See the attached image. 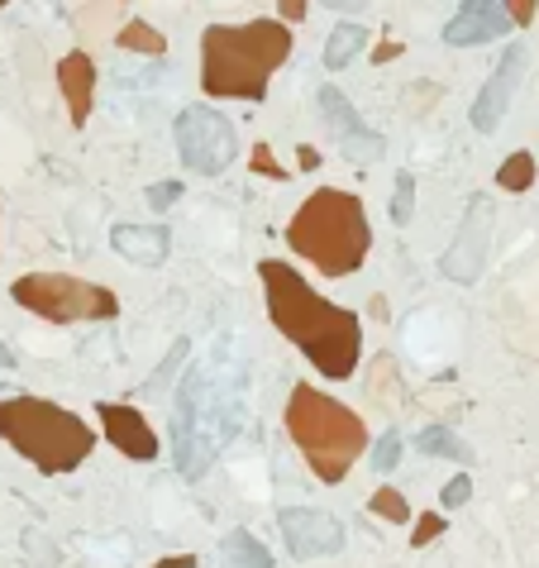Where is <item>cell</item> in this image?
<instances>
[{
  "instance_id": "cell-1",
  "label": "cell",
  "mask_w": 539,
  "mask_h": 568,
  "mask_svg": "<svg viewBox=\"0 0 539 568\" xmlns=\"http://www.w3.org/2000/svg\"><path fill=\"white\" fill-rule=\"evenodd\" d=\"M258 282H263L272 325L282 330L305 358H311V368L320 377L344 383V377L358 373L363 325H358L354 311L325 301L297 268L282 264V258H263V264H258Z\"/></svg>"
},
{
  "instance_id": "cell-2",
  "label": "cell",
  "mask_w": 539,
  "mask_h": 568,
  "mask_svg": "<svg viewBox=\"0 0 539 568\" xmlns=\"http://www.w3.org/2000/svg\"><path fill=\"white\" fill-rule=\"evenodd\" d=\"M287 57L291 29L282 20L211 24L201 34V92L215 100H263Z\"/></svg>"
},
{
  "instance_id": "cell-3",
  "label": "cell",
  "mask_w": 539,
  "mask_h": 568,
  "mask_svg": "<svg viewBox=\"0 0 539 568\" xmlns=\"http://www.w3.org/2000/svg\"><path fill=\"white\" fill-rule=\"evenodd\" d=\"M287 244L325 278H348V272L368 264V249H373L368 211H363V201L354 192L320 186L287 221Z\"/></svg>"
},
{
  "instance_id": "cell-4",
  "label": "cell",
  "mask_w": 539,
  "mask_h": 568,
  "mask_svg": "<svg viewBox=\"0 0 539 568\" xmlns=\"http://www.w3.org/2000/svg\"><path fill=\"white\" fill-rule=\"evenodd\" d=\"M0 440L48 478L72 473L96 449V435L77 411L43 397H24V392L0 401Z\"/></svg>"
},
{
  "instance_id": "cell-5",
  "label": "cell",
  "mask_w": 539,
  "mask_h": 568,
  "mask_svg": "<svg viewBox=\"0 0 539 568\" xmlns=\"http://www.w3.org/2000/svg\"><path fill=\"white\" fill-rule=\"evenodd\" d=\"M287 435L305 454L320 483H344L348 469L368 449V426L358 420V411H348L344 401H334L305 383L291 387L287 397Z\"/></svg>"
},
{
  "instance_id": "cell-6",
  "label": "cell",
  "mask_w": 539,
  "mask_h": 568,
  "mask_svg": "<svg viewBox=\"0 0 539 568\" xmlns=\"http://www.w3.org/2000/svg\"><path fill=\"white\" fill-rule=\"evenodd\" d=\"M10 297L53 325H96L120 315V297L110 287L72 278V272H24L20 282H10Z\"/></svg>"
},
{
  "instance_id": "cell-7",
  "label": "cell",
  "mask_w": 539,
  "mask_h": 568,
  "mask_svg": "<svg viewBox=\"0 0 539 568\" xmlns=\"http://www.w3.org/2000/svg\"><path fill=\"white\" fill-rule=\"evenodd\" d=\"M172 139H177L182 168H192L196 178H220L239 153L235 125H229L215 106H186L177 115V125H172Z\"/></svg>"
},
{
  "instance_id": "cell-8",
  "label": "cell",
  "mask_w": 539,
  "mask_h": 568,
  "mask_svg": "<svg viewBox=\"0 0 539 568\" xmlns=\"http://www.w3.org/2000/svg\"><path fill=\"white\" fill-rule=\"evenodd\" d=\"M492 235H497V201L477 192V196H468V206H463V215H459V235H454V244H449L444 258H440L444 278L459 282V287H468V282L483 278Z\"/></svg>"
},
{
  "instance_id": "cell-9",
  "label": "cell",
  "mask_w": 539,
  "mask_h": 568,
  "mask_svg": "<svg viewBox=\"0 0 539 568\" xmlns=\"http://www.w3.org/2000/svg\"><path fill=\"white\" fill-rule=\"evenodd\" d=\"M282 540L297 559H325V555H344V521L325 512V506H287L282 516Z\"/></svg>"
},
{
  "instance_id": "cell-10",
  "label": "cell",
  "mask_w": 539,
  "mask_h": 568,
  "mask_svg": "<svg viewBox=\"0 0 539 568\" xmlns=\"http://www.w3.org/2000/svg\"><path fill=\"white\" fill-rule=\"evenodd\" d=\"M320 115H325V125L339 135V149L348 163H377V158L387 153L382 135H373V129L363 125V115L354 110V100H348L339 86H320Z\"/></svg>"
},
{
  "instance_id": "cell-11",
  "label": "cell",
  "mask_w": 539,
  "mask_h": 568,
  "mask_svg": "<svg viewBox=\"0 0 539 568\" xmlns=\"http://www.w3.org/2000/svg\"><path fill=\"white\" fill-rule=\"evenodd\" d=\"M526 63H530L526 43H511V49L497 57V72L483 82V92H477V100H473V125L483 129V135H492V129L502 125V115L511 110V96H516L520 77H526Z\"/></svg>"
},
{
  "instance_id": "cell-12",
  "label": "cell",
  "mask_w": 539,
  "mask_h": 568,
  "mask_svg": "<svg viewBox=\"0 0 539 568\" xmlns=\"http://www.w3.org/2000/svg\"><path fill=\"white\" fill-rule=\"evenodd\" d=\"M96 420H100V430H106V440L134 463H153L158 449H163L153 426L143 420V411H134V406H125V401H96Z\"/></svg>"
},
{
  "instance_id": "cell-13",
  "label": "cell",
  "mask_w": 539,
  "mask_h": 568,
  "mask_svg": "<svg viewBox=\"0 0 539 568\" xmlns=\"http://www.w3.org/2000/svg\"><path fill=\"white\" fill-rule=\"evenodd\" d=\"M511 29H516L511 14L497 0H463L444 24V43L449 49H473V43H492V39L511 34Z\"/></svg>"
},
{
  "instance_id": "cell-14",
  "label": "cell",
  "mask_w": 539,
  "mask_h": 568,
  "mask_svg": "<svg viewBox=\"0 0 539 568\" xmlns=\"http://www.w3.org/2000/svg\"><path fill=\"white\" fill-rule=\"evenodd\" d=\"M57 92L67 100V120L72 125H86L91 120V106H96V63L86 53H67L57 63Z\"/></svg>"
},
{
  "instance_id": "cell-15",
  "label": "cell",
  "mask_w": 539,
  "mask_h": 568,
  "mask_svg": "<svg viewBox=\"0 0 539 568\" xmlns=\"http://www.w3.org/2000/svg\"><path fill=\"white\" fill-rule=\"evenodd\" d=\"M110 244H115V254L129 258V264H139V268H158L172 254V235L163 225H115Z\"/></svg>"
},
{
  "instance_id": "cell-16",
  "label": "cell",
  "mask_w": 539,
  "mask_h": 568,
  "mask_svg": "<svg viewBox=\"0 0 539 568\" xmlns=\"http://www.w3.org/2000/svg\"><path fill=\"white\" fill-rule=\"evenodd\" d=\"M220 568H272L268 545L249 531H229L220 540Z\"/></svg>"
},
{
  "instance_id": "cell-17",
  "label": "cell",
  "mask_w": 539,
  "mask_h": 568,
  "mask_svg": "<svg viewBox=\"0 0 539 568\" xmlns=\"http://www.w3.org/2000/svg\"><path fill=\"white\" fill-rule=\"evenodd\" d=\"M416 449L420 454H430V459H449V463H463V469H473V449L459 440L454 430H444V426H425L416 435Z\"/></svg>"
},
{
  "instance_id": "cell-18",
  "label": "cell",
  "mask_w": 539,
  "mask_h": 568,
  "mask_svg": "<svg viewBox=\"0 0 539 568\" xmlns=\"http://www.w3.org/2000/svg\"><path fill=\"white\" fill-rule=\"evenodd\" d=\"M115 49H120V53H139V57H163L168 39L158 34L149 20H139V14H134V20H125V29L115 34Z\"/></svg>"
},
{
  "instance_id": "cell-19",
  "label": "cell",
  "mask_w": 539,
  "mask_h": 568,
  "mask_svg": "<svg viewBox=\"0 0 539 568\" xmlns=\"http://www.w3.org/2000/svg\"><path fill=\"white\" fill-rule=\"evenodd\" d=\"M363 43H368V29L363 24H339L330 34V43H325V67L330 72H339V67H348L354 57L363 53Z\"/></svg>"
},
{
  "instance_id": "cell-20",
  "label": "cell",
  "mask_w": 539,
  "mask_h": 568,
  "mask_svg": "<svg viewBox=\"0 0 539 568\" xmlns=\"http://www.w3.org/2000/svg\"><path fill=\"white\" fill-rule=\"evenodd\" d=\"M497 186H502V192H530V186H535V153H526V149H520V153H511V158H506V163L497 168Z\"/></svg>"
},
{
  "instance_id": "cell-21",
  "label": "cell",
  "mask_w": 539,
  "mask_h": 568,
  "mask_svg": "<svg viewBox=\"0 0 539 568\" xmlns=\"http://www.w3.org/2000/svg\"><path fill=\"white\" fill-rule=\"evenodd\" d=\"M368 512H373V516H382L387 526H401V521L411 516V506H406V497H401L397 487H377L373 497H368Z\"/></svg>"
},
{
  "instance_id": "cell-22",
  "label": "cell",
  "mask_w": 539,
  "mask_h": 568,
  "mask_svg": "<svg viewBox=\"0 0 539 568\" xmlns=\"http://www.w3.org/2000/svg\"><path fill=\"white\" fill-rule=\"evenodd\" d=\"M411 215H416V178H411V172H401V178H397V196H391V221L411 225Z\"/></svg>"
},
{
  "instance_id": "cell-23",
  "label": "cell",
  "mask_w": 539,
  "mask_h": 568,
  "mask_svg": "<svg viewBox=\"0 0 539 568\" xmlns=\"http://www.w3.org/2000/svg\"><path fill=\"white\" fill-rule=\"evenodd\" d=\"M397 463H401V435L382 430V440L373 444V469L377 473H397Z\"/></svg>"
},
{
  "instance_id": "cell-24",
  "label": "cell",
  "mask_w": 539,
  "mask_h": 568,
  "mask_svg": "<svg viewBox=\"0 0 539 568\" xmlns=\"http://www.w3.org/2000/svg\"><path fill=\"white\" fill-rule=\"evenodd\" d=\"M473 502V478L468 473H454L444 483V492H440V506L444 512H459V506H468Z\"/></svg>"
},
{
  "instance_id": "cell-25",
  "label": "cell",
  "mask_w": 539,
  "mask_h": 568,
  "mask_svg": "<svg viewBox=\"0 0 539 568\" xmlns=\"http://www.w3.org/2000/svg\"><path fill=\"white\" fill-rule=\"evenodd\" d=\"M440 535H444V516L425 512V516L416 521V531H411V545H416V549H430L434 540H440Z\"/></svg>"
},
{
  "instance_id": "cell-26",
  "label": "cell",
  "mask_w": 539,
  "mask_h": 568,
  "mask_svg": "<svg viewBox=\"0 0 539 568\" xmlns=\"http://www.w3.org/2000/svg\"><path fill=\"white\" fill-rule=\"evenodd\" d=\"M254 172H258V178H272V182H287L291 178L287 168H277V158H272L268 143H258V149H254Z\"/></svg>"
},
{
  "instance_id": "cell-27",
  "label": "cell",
  "mask_w": 539,
  "mask_h": 568,
  "mask_svg": "<svg viewBox=\"0 0 539 568\" xmlns=\"http://www.w3.org/2000/svg\"><path fill=\"white\" fill-rule=\"evenodd\" d=\"M182 201V182H153L149 186V206L153 211H168V206H177Z\"/></svg>"
},
{
  "instance_id": "cell-28",
  "label": "cell",
  "mask_w": 539,
  "mask_h": 568,
  "mask_svg": "<svg viewBox=\"0 0 539 568\" xmlns=\"http://www.w3.org/2000/svg\"><path fill=\"white\" fill-rule=\"evenodd\" d=\"M506 14H511V24H530L535 20V6H530V0H511Z\"/></svg>"
},
{
  "instance_id": "cell-29",
  "label": "cell",
  "mask_w": 539,
  "mask_h": 568,
  "mask_svg": "<svg viewBox=\"0 0 539 568\" xmlns=\"http://www.w3.org/2000/svg\"><path fill=\"white\" fill-rule=\"evenodd\" d=\"M297 163H301L305 172H315V168H320V149H311V143H301V149H297Z\"/></svg>"
},
{
  "instance_id": "cell-30",
  "label": "cell",
  "mask_w": 539,
  "mask_h": 568,
  "mask_svg": "<svg viewBox=\"0 0 539 568\" xmlns=\"http://www.w3.org/2000/svg\"><path fill=\"white\" fill-rule=\"evenodd\" d=\"M391 57H401V43H377V53H373V63H391Z\"/></svg>"
},
{
  "instance_id": "cell-31",
  "label": "cell",
  "mask_w": 539,
  "mask_h": 568,
  "mask_svg": "<svg viewBox=\"0 0 539 568\" xmlns=\"http://www.w3.org/2000/svg\"><path fill=\"white\" fill-rule=\"evenodd\" d=\"M153 568H196V555H172V559L153 564Z\"/></svg>"
},
{
  "instance_id": "cell-32",
  "label": "cell",
  "mask_w": 539,
  "mask_h": 568,
  "mask_svg": "<svg viewBox=\"0 0 539 568\" xmlns=\"http://www.w3.org/2000/svg\"><path fill=\"white\" fill-rule=\"evenodd\" d=\"M277 10H282L287 20H305V6H297V0H287V6H277Z\"/></svg>"
},
{
  "instance_id": "cell-33",
  "label": "cell",
  "mask_w": 539,
  "mask_h": 568,
  "mask_svg": "<svg viewBox=\"0 0 539 568\" xmlns=\"http://www.w3.org/2000/svg\"><path fill=\"white\" fill-rule=\"evenodd\" d=\"M425 568H449V555H434V559L425 564Z\"/></svg>"
},
{
  "instance_id": "cell-34",
  "label": "cell",
  "mask_w": 539,
  "mask_h": 568,
  "mask_svg": "<svg viewBox=\"0 0 539 568\" xmlns=\"http://www.w3.org/2000/svg\"><path fill=\"white\" fill-rule=\"evenodd\" d=\"M10 363H14V358H10V349L0 344V368H10Z\"/></svg>"
}]
</instances>
